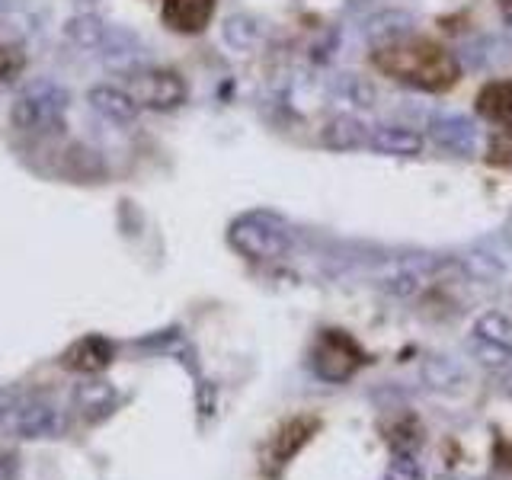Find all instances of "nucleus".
<instances>
[{
  "label": "nucleus",
  "instance_id": "22",
  "mask_svg": "<svg viewBox=\"0 0 512 480\" xmlns=\"http://www.w3.org/2000/svg\"><path fill=\"white\" fill-rule=\"evenodd\" d=\"M500 13H503V23L512 29V0H500Z\"/></svg>",
  "mask_w": 512,
  "mask_h": 480
},
{
  "label": "nucleus",
  "instance_id": "11",
  "mask_svg": "<svg viewBox=\"0 0 512 480\" xmlns=\"http://www.w3.org/2000/svg\"><path fill=\"white\" fill-rule=\"evenodd\" d=\"M368 148L384 157H420L423 135L407 125H378L372 138H368Z\"/></svg>",
  "mask_w": 512,
  "mask_h": 480
},
{
  "label": "nucleus",
  "instance_id": "1",
  "mask_svg": "<svg viewBox=\"0 0 512 480\" xmlns=\"http://www.w3.org/2000/svg\"><path fill=\"white\" fill-rule=\"evenodd\" d=\"M372 61L381 74H388L407 87L429 90V93L448 90L461 74V64L448 48H442L432 39H420V36L375 48Z\"/></svg>",
  "mask_w": 512,
  "mask_h": 480
},
{
  "label": "nucleus",
  "instance_id": "8",
  "mask_svg": "<svg viewBox=\"0 0 512 480\" xmlns=\"http://www.w3.org/2000/svg\"><path fill=\"white\" fill-rule=\"evenodd\" d=\"M87 103L96 116H103L112 125H132L141 112V103L135 93H128L122 87H112V84H96L87 93Z\"/></svg>",
  "mask_w": 512,
  "mask_h": 480
},
{
  "label": "nucleus",
  "instance_id": "3",
  "mask_svg": "<svg viewBox=\"0 0 512 480\" xmlns=\"http://www.w3.org/2000/svg\"><path fill=\"white\" fill-rule=\"evenodd\" d=\"M231 244L250 260H276L288 250V234L272 215H244L231 224Z\"/></svg>",
  "mask_w": 512,
  "mask_h": 480
},
{
  "label": "nucleus",
  "instance_id": "4",
  "mask_svg": "<svg viewBox=\"0 0 512 480\" xmlns=\"http://www.w3.org/2000/svg\"><path fill=\"white\" fill-rule=\"evenodd\" d=\"M365 362V352L346 330H324L314 346V372L324 381H346Z\"/></svg>",
  "mask_w": 512,
  "mask_h": 480
},
{
  "label": "nucleus",
  "instance_id": "12",
  "mask_svg": "<svg viewBox=\"0 0 512 480\" xmlns=\"http://www.w3.org/2000/svg\"><path fill=\"white\" fill-rule=\"evenodd\" d=\"M109 32V23L96 13H77L61 26V36L77 52H100V45Z\"/></svg>",
  "mask_w": 512,
  "mask_h": 480
},
{
  "label": "nucleus",
  "instance_id": "20",
  "mask_svg": "<svg viewBox=\"0 0 512 480\" xmlns=\"http://www.w3.org/2000/svg\"><path fill=\"white\" fill-rule=\"evenodd\" d=\"M487 160H490V164H496V167H512V132L496 135V138L490 141V154H487Z\"/></svg>",
  "mask_w": 512,
  "mask_h": 480
},
{
  "label": "nucleus",
  "instance_id": "18",
  "mask_svg": "<svg viewBox=\"0 0 512 480\" xmlns=\"http://www.w3.org/2000/svg\"><path fill=\"white\" fill-rule=\"evenodd\" d=\"M336 93L356 106H372V100H375V90L356 74H340V80H336Z\"/></svg>",
  "mask_w": 512,
  "mask_h": 480
},
{
  "label": "nucleus",
  "instance_id": "14",
  "mask_svg": "<svg viewBox=\"0 0 512 480\" xmlns=\"http://www.w3.org/2000/svg\"><path fill=\"white\" fill-rule=\"evenodd\" d=\"M477 112L487 122L512 128V80H490L477 96Z\"/></svg>",
  "mask_w": 512,
  "mask_h": 480
},
{
  "label": "nucleus",
  "instance_id": "5",
  "mask_svg": "<svg viewBox=\"0 0 512 480\" xmlns=\"http://www.w3.org/2000/svg\"><path fill=\"white\" fill-rule=\"evenodd\" d=\"M135 84H138V93H135L138 103L148 109L170 112L186 103V84L176 71H138Z\"/></svg>",
  "mask_w": 512,
  "mask_h": 480
},
{
  "label": "nucleus",
  "instance_id": "21",
  "mask_svg": "<svg viewBox=\"0 0 512 480\" xmlns=\"http://www.w3.org/2000/svg\"><path fill=\"white\" fill-rule=\"evenodd\" d=\"M416 477H420V468H413V461H410V458H397V461L391 464L388 480H416Z\"/></svg>",
  "mask_w": 512,
  "mask_h": 480
},
{
  "label": "nucleus",
  "instance_id": "9",
  "mask_svg": "<svg viewBox=\"0 0 512 480\" xmlns=\"http://www.w3.org/2000/svg\"><path fill=\"white\" fill-rule=\"evenodd\" d=\"M413 13L407 10H381L375 16H368L365 20V39L372 48H384V45H394L400 39H410L413 36Z\"/></svg>",
  "mask_w": 512,
  "mask_h": 480
},
{
  "label": "nucleus",
  "instance_id": "23",
  "mask_svg": "<svg viewBox=\"0 0 512 480\" xmlns=\"http://www.w3.org/2000/svg\"><path fill=\"white\" fill-rule=\"evenodd\" d=\"M509 237H512V218H509Z\"/></svg>",
  "mask_w": 512,
  "mask_h": 480
},
{
  "label": "nucleus",
  "instance_id": "7",
  "mask_svg": "<svg viewBox=\"0 0 512 480\" xmlns=\"http://www.w3.org/2000/svg\"><path fill=\"white\" fill-rule=\"evenodd\" d=\"M100 61L106 64L109 71H122V74H138L144 68V45L135 36L132 29H119V26H109L106 39L100 45Z\"/></svg>",
  "mask_w": 512,
  "mask_h": 480
},
{
  "label": "nucleus",
  "instance_id": "15",
  "mask_svg": "<svg viewBox=\"0 0 512 480\" xmlns=\"http://www.w3.org/2000/svg\"><path fill=\"white\" fill-rule=\"evenodd\" d=\"M221 36L234 52H256L263 45V23L250 13H231L221 26Z\"/></svg>",
  "mask_w": 512,
  "mask_h": 480
},
{
  "label": "nucleus",
  "instance_id": "16",
  "mask_svg": "<svg viewBox=\"0 0 512 480\" xmlns=\"http://www.w3.org/2000/svg\"><path fill=\"white\" fill-rule=\"evenodd\" d=\"M314 429H317V420H308V416H298V420L288 423L276 436V445H272V461L285 464L288 458H295V452L311 439Z\"/></svg>",
  "mask_w": 512,
  "mask_h": 480
},
{
  "label": "nucleus",
  "instance_id": "2",
  "mask_svg": "<svg viewBox=\"0 0 512 480\" xmlns=\"http://www.w3.org/2000/svg\"><path fill=\"white\" fill-rule=\"evenodd\" d=\"M71 93L52 77H36L20 90L13 100L10 122L20 132H61L64 128V112H68Z\"/></svg>",
  "mask_w": 512,
  "mask_h": 480
},
{
  "label": "nucleus",
  "instance_id": "10",
  "mask_svg": "<svg viewBox=\"0 0 512 480\" xmlns=\"http://www.w3.org/2000/svg\"><path fill=\"white\" fill-rule=\"evenodd\" d=\"M215 0H164V23L176 32L196 36L212 23Z\"/></svg>",
  "mask_w": 512,
  "mask_h": 480
},
{
  "label": "nucleus",
  "instance_id": "19",
  "mask_svg": "<svg viewBox=\"0 0 512 480\" xmlns=\"http://www.w3.org/2000/svg\"><path fill=\"white\" fill-rule=\"evenodd\" d=\"M26 71V52L16 45H0V84H13Z\"/></svg>",
  "mask_w": 512,
  "mask_h": 480
},
{
  "label": "nucleus",
  "instance_id": "13",
  "mask_svg": "<svg viewBox=\"0 0 512 480\" xmlns=\"http://www.w3.org/2000/svg\"><path fill=\"white\" fill-rule=\"evenodd\" d=\"M372 132L365 128V122H359L356 116H336L324 125V132H320V141H324V148L330 151H362Z\"/></svg>",
  "mask_w": 512,
  "mask_h": 480
},
{
  "label": "nucleus",
  "instance_id": "6",
  "mask_svg": "<svg viewBox=\"0 0 512 480\" xmlns=\"http://www.w3.org/2000/svg\"><path fill=\"white\" fill-rule=\"evenodd\" d=\"M429 138L455 157H474L480 151V132L468 116H436L429 122Z\"/></svg>",
  "mask_w": 512,
  "mask_h": 480
},
{
  "label": "nucleus",
  "instance_id": "17",
  "mask_svg": "<svg viewBox=\"0 0 512 480\" xmlns=\"http://www.w3.org/2000/svg\"><path fill=\"white\" fill-rule=\"evenodd\" d=\"M477 340H490V343H500V346H512V324L509 317H503L500 311H490L477 320L474 327Z\"/></svg>",
  "mask_w": 512,
  "mask_h": 480
}]
</instances>
